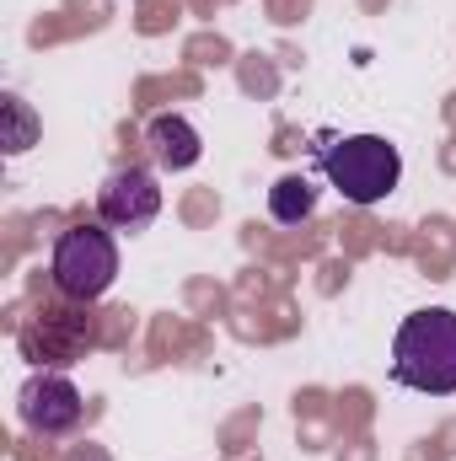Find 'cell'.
Here are the masks:
<instances>
[{
  "label": "cell",
  "instance_id": "1",
  "mask_svg": "<svg viewBox=\"0 0 456 461\" xmlns=\"http://www.w3.org/2000/svg\"><path fill=\"white\" fill-rule=\"evenodd\" d=\"M392 381L424 397H451L456 392V312L424 306L408 312L397 339H392Z\"/></svg>",
  "mask_w": 456,
  "mask_h": 461
},
{
  "label": "cell",
  "instance_id": "2",
  "mask_svg": "<svg viewBox=\"0 0 456 461\" xmlns=\"http://www.w3.org/2000/svg\"><path fill=\"white\" fill-rule=\"evenodd\" d=\"M317 161L328 183L339 188L349 204H381L403 183V156L381 134H333L317 140Z\"/></svg>",
  "mask_w": 456,
  "mask_h": 461
},
{
  "label": "cell",
  "instance_id": "3",
  "mask_svg": "<svg viewBox=\"0 0 456 461\" xmlns=\"http://www.w3.org/2000/svg\"><path fill=\"white\" fill-rule=\"evenodd\" d=\"M49 274H54V290L65 301H97L108 295V285L118 279V247L103 226H70L59 230L54 241V258H49Z\"/></svg>",
  "mask_w": 456,
  "mask_h": 461
},
{
  "label": "cell",
  "instance_id": "4",
  "mask_svg": "<svg viewBox=\"0 0 456 461\" xmlns=\"http://www.w3.org/2000/svg\"><path fill=\"white\" fill-rule=\"evenodd\" d=\"M16 413H22V424H27L32 435L59 440V435H70V429L81 424L87 397L76 392L70 375H59V370H38V375L22 386V397H16Z\"/></svg>",
  "mask_w": 456,
  "mask_h": 461
},
{
  "label": "cell",
  "instance_id": "5",
  "mask_svg": "<svg viewBox=\"0 0 456 461\" xmlns=\"http://www.w3.org/2000/svg\"><path fill=\"white\" fill-rule=\"evenodd\" d=\"M97 215L114 230H145L161 215V188L150 167H118L97 188Z\"/></svg>",
  "mask_w": 456,
  "mask_h": 461
},
{
  "label": "cell",
  "instance_id": "6",
  "mask_svg": "<svg viewBox=\"0 0 456 461\" xmlns=\"http://www.w3.org/2000/svg\"><path fill=\"white\" fill-rule=\"evenodd\" d=\"M97 344V322L87 312H38L22 328V354L32 365H76Z\"/></svg>",
  "mask_w": 456,
  "mask_h": 461
},
{
  "label": "cell",
  "instance_id": "7",
  "mask_svg": "<svg viewBox=\"0 0 456 461\" xmlns=\"http://www.w3.org/2000/svg\"><path fill=\"white\" fill-rule=\"evenodd\" d=\"M145 145H150V156H156L161 172H188V167H199V156H205L199 129L183 113H156L145 123Z\"/></svg>",
  "mask_w": 456,
  "mask_h": 461
},
{
  "label": "cell",
  "instance_id": "8",
  "mask_svg": "<svg viewBox=\"0 0 456 461\" xmlns=\"http://www.w3.org/2000/svg\"><path fill=\"white\" fill-rule=\"evenodd\" d=\"M312 210H317V183L306 172H285L269 188V215L279 226H301V221H312Z\"/></svg>",
  "mask_w": 456,
  "mask_h": 461
},
{
  "label": "cell",
  "instance_id": "9",
  "mask_svg": "<svg viewBox=\"0 0 456 461\" xmlns=\"http://www.w3.org/2000/svg\"><path fill=\"white\" fill-rule=\"evenodd\" d=\"M0 108H5V156H22V150L38 140V118H32V108H27L16 92H5Z\"/></svg>",
  "mask_w": 456,
  "mask_h": 461
}]
</instances>
